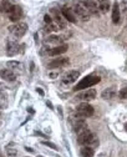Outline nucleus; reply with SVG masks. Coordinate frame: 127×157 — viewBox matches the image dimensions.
I'll use <instances>...</instances> for the list:
<instances>
[{"label": "nucleus", "mask_w": 127, "mask_h": 157, "mask_svg": "<svg viewBox=\"0 0 127 157\" xmlns=\"http://www.w3.org/2000/svg\"><path fill=\"white\" fill-rule=\"evenodd\" d=\"M77 143L80 146H89V147L96 149L99 146V139H97V136L92 133L89 129V130L77 135Z\"/></svg>", "instance_id": "1"}, {"label": "nucleus", "mask_w": 127, "mask_h": 157, "mask_svg": "<svg viewBox=\"0 0 127 157\" xmlns=\"http://www.w3.org/2000/svg\"><path fill=\"white\" fill-rule=\"evenodd\" d=\"M101 81V77L97 76V75H87L86 77L81 79L77 83L76 86L73 87L75 91H80V90H86V89H90L95 85H97V83Z\"/></svg>", "instance_id": "2"}, {"label": "nucleus", "mask_w": 127, "mask_h": 157, "mask_svg": "<svg viewBox=\"0 0 127 157\" xmlns=\"http://www.w3.org/2000/svg\"><path fill=\"white\" fill-rule=\"evenodd\" d=\"M9 30V33L10 35H11L13 38L15 39H20V38H23L25 34H26V31H28V24L26 23H15L13 25H10L8 28Z\"/></svg>", "instance_id": "3"}, {"label": "nucleus", "mask_w": 127, "mask_h": 157, "mask_svg": "<svg viewBox=\"0 0 127 157\" xmlns=\"http://www.w3.org/2000/svg\"><path fill=\"white\" fill-rule=\"evenodd\" d=\"M73 13H75L76 16H79L81 20H83V21H86V20L90 19L91 14L89 11V9L86 6V3L85 2H76L75 5H73Z\"/></svg>", "instance_id": "4"}, {"label": "nucleus", "mask_w": 127, "mask_h": 157, "mask_svg": "<svg viewBox=\"0 0 127 157\" xmlns=\"http://www.w3.org/2000/svg\"><path fill=\"white\" fill-rule=\"evenodd\" d=\"M93 112H95V110L89 102H82L76 107L75 116L80 117V119H87V117L92 116Z\"/></svg>", "instance_id": "5"}, {"label": "nucleus", "mask_w": 127, "mask_h": 157, "mask_svg": "<svg viewBox=\"0 0 127 157\" xmlns=\"http://www.w3.org/2000/svg\"><path fill=\"white\" fill-rule=\"evenodd\" d=\"M71 126H72L73 131H75L77 135L83 132V131H86V130H89V126H87L86 121H85V119H80V117H73L71 120Z\"/></svg>", "instance_id": "6"}, {"label": "nucleus", "mask_w": 127, "mask_h": 157, "mask_svg": "<svg viewBox=\"0 0 127 157\" xmlns=\"http://www.w3.org/2000/svg\"><path fill=\"white\" fill-rule=\"evenodd\" d=\"M96 95H97L96 90L90 87V89H86L85 91L80 92L79 95L76 96V99L80 100V101H83V102H89V101H92L95 97H96Z\"/></svg>", "instance_id": "7"}, {"label": "nucleus", "mask_w": 127, "mask_h": 157, "mask_svg": "<svg viewBox=\"0 0 127 157\" xmlns=\"http://www.w3.org/2000/svg\"><path fill=\"white\" fill-rule=\"evenodd\" d=\"M21 16H23V9H21L20 6L13 5L11 8H10L9 13H8L9 20H11V21H14V23H19V20L21 19Z\"/></svg>", "instance_id": "8"}, {"label": "nucleus", "mask_w": 127, "mask_h": 157, "mask_svg": "<svg viewBox=\"0 0 127 157\" xmlns=\"http://www.w3.org/2000/svg\"><path fill=\"white\" fill-rule=\"evenodd\" d=\"M70 64V59L69 57H65V56H61V57H57V59H54L52 61H50L47 64V67L49 69H60V67H65Z\"/></svg>", "instance_id": "9"}, {"label": "nucleus", "mask_w": 127, "mask_h": 157, "mask_svg": "<svg viewBox=\"0 0 127 157\" xmlns=\"http://www.w3.org/2000/svg\"><path fill=\"white\" fill-rule=\"evenodd\" d=\"M80 77V72L76 70H70L66 74H63L62 76V83L65 85H70V83H73L77 79Z\"/></svg>", "instance_id": "10"}, {"label": "nucleus", "mask_w": 127, "mask_h": 157, "mask_svg": "<svg viewBox=\"0 0 127 157\" xmlns=\"http://www.w3.org/2000/svg\"><path fill=\"white\" fill-rule=\"evenodd\" d=\"M61 14H62L63 19H65L66 21H69V23L75 24V23L77 21V20H76V15H75V13H73L72 8H69V6H63V8L61 9Z\"/></svg>", "instance_id": "11"}, {"label": "nucleus", "mask_w": 127, "mask_h": 157, "mask_svg": "<svg viewBox=\"0 0 127 157\" xmlns=\"http://www.w3.org/2000/svg\"><path fill=\"white\" fill-rule=\"evenodd\" d=\"M20 52V45L14 40H9L6 43V55L8 56H15Z\"/></svg>", "instance_id": "12"}, {"label": "nucleus", "mask_w": 127, "mask_h": 157, "mask_svg": "<svg viewBox=\"0 0 127 157\" xmlns=\"http://www.w3.org/2000/svg\"><path fill=\"white\" fill-rule=\"evenodd\" d=\"M69 50V46L66 44H62V45H57V46H54L47 50V55L49 56H59V55H62Z\"/></svg>", "instance_id": "13"}, {"label": "nucleus", "mask_w": 127, "mask_h": 157, "mask_svg": "<svg viewBox=\"0 0 127 157\" xmlns=\"http://www.w3.org/2000/svg\"><path fill=\"white\" fill-rule=\"evenodd\" d=\"M0 77H2L4 81L14 82L16 80V74L10 69H3L2 71H0Z\"/></svg>", "instance_id": "14"}, {"label": "nucleus", "mask_w": 127, "mask_h": 157, "mask_svg": "<svg viewBox=\"0 0 127 157\" xmlns=\"http://www.w3.org/2000/svg\"><path fill=\"white\" fill-rule=\"evenodd\" d=\"M97 4V9L101 14H106L111 9V3L110 0H95Z\"/></svg>", "instance_id": "15"}, {"label": "nucleus", "mask_w": 127, "mask_h": 157, "mask_svg": "<svg viewBox=\"0 0 127 157\" xmlns=\"http://www.w3.org/2000/svg\"><path fill=\"white\" fill-rule=\"evenodd\" d=\"M63 41H65V36H60V35H50L46 38L45 43L46 44H52V45H62Z\"/></svg>", "instance_id": "16"}, {"label": "nucleus", "mask_w": 127, "mask_h": 157, "mask_svg": "<svg viewBox=\"0 0 127 157\" xmlns=\"http://www.w3.org/2000/svg\"><path fill=\"white\" fill-rule=\"evenodd\" d=\"M112 23L113 24H120V19H121V13H120V6L117 2H115L112 4Z\"/></svg>", "instance_id": "17"}, {"label": "nucleus", "mask_w": 127, "mask_h": 157, "mask_svg": "<svg viewBox=\"0 0 127 157\" xmlns=\"http://www.w3.org/2000/svg\"><path fill=\"white\" fill-rule=\"evenodd\" d=\"M116 95H117V90H116L115 86H112V87H109V89H105L101 93V97L103 100H112Z\"/></svg>", "instance_id": "18"}, {"label": "nucleus", "mask_w": 127, "mask_h": 157, "mask_svg": "<svg viewBox=\"0 0 127 157\" xmlns=\"http://www.w3.org/2000/svg\"><path fill=\"white\" fill-rule=\"evenodd\" d=\"M86 3V6L89 9V11L91 15H95V16H100V11H99V9H97V4L95 0H87V2H85Z\"/></svg>", "instance_id": "19"}, {"label": "nucleus", "mask_w": 127, "mask_h": 157, "mask_svg": "<svg viewBox=\"0 0 127 157\" xmlns=\"http://www.w3.org/2000/svg\"><path fill=\"white\" fill-rule=\"evenodd\" d=\"M52 13H54V23L59 26V29H65V26H66V20L65 19H62L61 18V15L59 14V13H56V10L55 9H52Z\"/></svg>", "instance_id": "20"}, {"label": "nucleus", "mask_w": 127, "mask_h": 157, "mask_svg": "<svg viewBox=\"0 0 127 157\" xmlns=\"http://www.w3.org/2000/svg\"><path fill=\"white\" fill-rule=\"evenodd\" d=\"M6 85L4 82H0V101L4 103V106H6L8 103V95H6Z\"/></svg>", "instance_id": "21"}, {"label": "nucleus", "mask_w": 127, "mask_h": 157, "mask_svg": "<svg viewBox=\"0 0 127 157\" xmlns=\"http://www.w3.org/2000/svg\"><path fill=\"white\" fill-rule=\"evenodd\" d=\"M6 67L8 69H10V70H13L14 72L15 71H21V70H23V64H21V62L20 61H8L6 62Z\"/></svg>", "instance_id": "22"}, {"label": "nucleus", "mask_w": 127, "mask_h": 157, "mask_svg": "<svg viewBox=\"0 0 127 157\" xmlns=\"http://www.w3.org/2000/svg\"><path fill=\"white\" fill-rule=\"evenodd\" d=\"M95 150L89 146H82V149L80 150V156L81 157H93Z\"/></svg>", "instance_id": "23"}, {"label": "nucleus", "mask_w": 127, "mask_h": 157, "mask_svg": "<svg viewBox=\"0 0 127 157\" xmlns=\"http://www.w3.org/2000/svg\"><path fill=\"white\" fill-rule=\"evenodd\" d=\"M13 6V4L10 3V2H8V0H4V2L2 3V6H0V10H2V13L3 14H8L9 13V10H10V8Z\"/></svg>", "instance_id": "24"}, {"label": "nucleus", "mask_w": 127, "mask_h": 157, "mask_svg": "<svg viewBox=\"0 0 127 157\" xmlns=\"http://www.w3.org/2000/svg\"><path fill=\"white\" fill-rule=\"evenodd\" d=\"M5 150H6L8 157H16V155H18V150L13 147V145L6 146V149H5Z\"/></svg>", "instance_id": "25"}, {"label": "nucleus", "mask_w": 127, "mask_h": 157, "mask_svg": "<svg viewBox=\"0 0 127 157\" xmlns=\"http://www.w3.org/2000/svg\"><path fill=\"white\" fill-rule=\"evenodd\" d=\"M41 143L44 145V146H47V147H49V149H51V150H55V151H57V150H59V149H57V146H56L54 142H50V141H42Z\"/></svg>", "instance_id": "26"}, {"label": "nucleus", "mask_w": 127, "mask_h": 157, "mask_svg": "<svg viewBox=\"0 0 127 157\" xmlns=\"http://www.w3.org/2000/svg\"><path fill=\"white\" fill-rule=\"evenodd\" d=\"M119 6H120V13L122 14L127 13V0H122L121 4H119Z\"/></svg>", "instance_id": "27"}, {"label": "nucleus", "mask_w": 127, "mask_h": 157, "mask_svg": "<svg viewBox=\"0 0 127 157\" xmlns=\"http://www.w3.org/2000/svg\"><path fill=\"white\" fill-rule=\"evenodd\" d=\"M119 97L122 99V100H126V99H127V86H125V87H122V89L120 90Z\"/></svg>", "instance_id": "28"}, {"label": "nucleus", "mask_w": 127, "mask_h": 157, "mask_svg": "<svg viewBox=\"0 0 127 157\" xmlns=\"http://www.w3.org/2000/svg\"><path fill=\"white\" fill-rule=\"evenodd\" d=\"M44 21H45V24H46V25H50V24L54 23V20H52V18H51L50 15H47V14H46V15L44 16Z\"/></svg>", "instance_id": "29"}, {"label": "nucleus", "mask_w": 127, "mask_h": 157, "mask_svg": "<svg viewBox=\"0 0 127 157\" xmlns=\"http://www.w3.org/2000/svg\"><path fill=\"white\" fill-rule=\"evenodd\" d=\"M59 75H60V72H59V71H52V72H50V74H49L50 79H56Z\"/></svg>", "instance_id": "30"}, {"label": "nucleus", "mask_w": 127, "mask_h": 157, "mask_svg": "<svg viewBox=\"0 0 127 157\" xmlns=\"http://www.w3.org/2000/svg\"><path fill=\"white\" fill-rule=\"evenodd\" d=\"M36 91H37V92L40 93V95H41V96H44V95H45V92H44V91H42V90H41L40 87H37V89H36Z\"/></svg>", "instance_id": "31"}, {"label": "nucleus", "mask_w": 127, "mask_h": 157, "mask_svg": "<svg viewBox=\"0 0 127 157\" xmlns=\"http://www.w3.org/2000/svg\"><path fill=\"white\" fill-rule=\"evenodd\" d=\"M4 107H5V106H4V103H3L2 101H0V112H2V110H3Z\"/></svg>", "instance_id": "32"}, {"label": "nucleus", "mask_w": 127, "mask_h": 157, "mask_svg": "<svg viewBox=\"0 0 127 157\" xmlns=\"http://www.w3.org/2000/svg\"><path fill=\"white\" fill-rule=\"evenodd\" d=\"M25 150H26V151H29V152H34V150L31 149V147H25Z\"/></svg>", "instance_id": "33"}, {"label": "nucleus", "mask_w": 127, "mask_h": 157, "mask_svg": "<svg viewBox=\"0 0 127 157\" xmlns=\"http://www.w3.org/2000/svg\"><path fill=\"white\" fill-rule=\"evenodd\" d=\"M46 105H47V106H49L50 109H52V105H51V102H50V101H47V102H46Z\"/></svg>", "instance_id": "34"}, {"label": "nucleus", "mask_w": 127, "mask_h": 157, "mask_svg": "<svg viewBox=\"0 0 127 157\" xmlns=\"http://www.w3.org/2000/svg\"><path fill=\"white\" fill-rule=\"evenodd\" d=\"M99 157H106V156H105V155H103V153H102V155H100V156H99Z\"/></svg>", "instance_id": "35"}, {"label": "nucleus", "mask_w": 127, "mask_h": 157, "mask_svg": "<svg viewBox=\"0 0 127 157\" xmlns=\"http://www.w3.org/2000/svg\"><path fill=\"white\" fill-rule=\"evenodd\" d=\"M0 157H4V156H3V155H2V153H0Z\"/></svg>", "instance_id": "36"}, {"label": "nucleus", "mask_w": 127, "mask_h": 157, "mask_svg": "<svg viewBox=\"0 0 127 157\" xmlns=\"http://www.w3.org/2000/svg\"><path fill=\"white\" fill-rule=\"evenodd\" d=\"M125 127H126V131H127V125H126V126H125Z\"/></svg>", "instance_id": "37"}, {"label": "nucleus", "mask_w": 127, "mask_h": 157, "mask_svg": "<svg viewBox=\"0 0 127 157\" xmlns=\"http://www.w3.org/2000/svg\"><path fill=\"white\" fill-rule=\"evenodd\" d=\"M39 157H42V156H39Z\"/></svg>", "instance_id": "38"}, {"label": "nucleus", "mask_w": 127, "mask_h": 157, "mask_svg": "<svg viewBox=\"0 0 127 157\" xmlns=\"http://www.w3.org/2000/svg\"><path fill=\"white\" fill-rule=\"evenodd\" d=\"M0 123H2V122H0Z\"/></svg>", "instance_id": "39"}]
</instances>
